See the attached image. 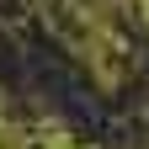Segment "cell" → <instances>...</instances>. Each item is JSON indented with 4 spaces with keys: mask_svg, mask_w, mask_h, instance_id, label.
Here are the masks:
<instances>
[{
    "mask_svg": "<svg viewBox=\"0 0 149 149\" xmlns=\"http://www.w3.org/2000/svg\"><path fill=\"white\" fill-rule=\"evenodd\" d=\"M0 149H32V128H22L16 117L0 112Z\"/></svg>",
    "mask_w": 149,
    "mask_h": 149,
    "instance_id": "cell-1",
    "label": "cell"
}]
</instances>
